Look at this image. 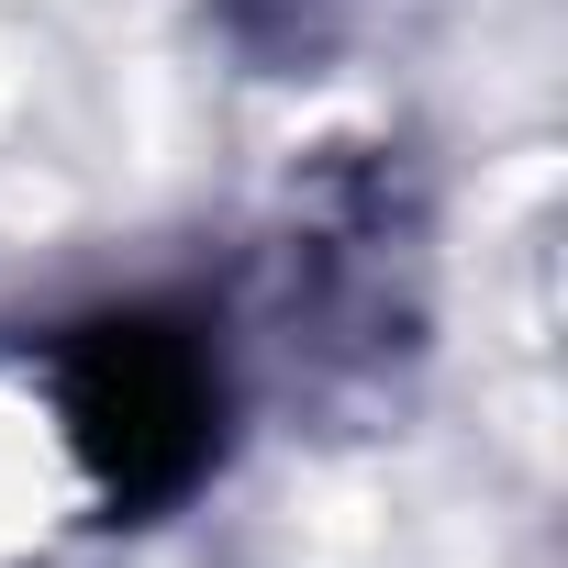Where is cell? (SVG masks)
Listing matches in <instances>:
<instances>
[{
	"instance_id": "1",
	"label": "cell",
	"mask_w": 568,
	"mask_h": 568,
	"mask_svg": "<svg viewBox=\"0 0 568 568\" xmlns=\"http://www.w3.org/2000/svg\"><path fill=\"white\" fill-rule=\"evenodd\" d=\"M57 413H68L90 490L123 524H145V513L190 501L223 457V357L190 313H156V302L90 313L57 346Z\"/></svg>"
}]
</instances>
